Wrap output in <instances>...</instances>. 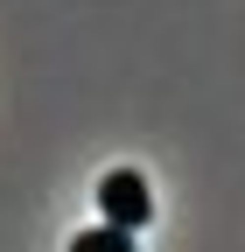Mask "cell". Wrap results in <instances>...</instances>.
I'll return each instance as SVG.
<instances>
[{"mask_svg": "<svg viewBox=\"0 0 245 252\" xmlns=\"http://www.w3.org/2000/svg\"><path fill=\"white\" fill-rule=\"evenodd\" d=\"M70 252H133V231H112V224L77 231V238H70Z\"/></svg>", "mask_w": 245, "mask_h": 252, "instance_id": "2", "label": "cell"}, {"mask_svg": "<svg viewBox=\"0 0 245 252\" xmlns=\"http://www.w3.org/2000/svg\"><path fill=\"white\" fill-rule=\"evenodd\" d=\"M98 210H105L112 231H140L147 217H154V189L133 168H112V175H98Z\"/></svg>", "mask_w": 245, "mask_h": 252, "instance_id": "1", "label": "cell"}]
</instances>
